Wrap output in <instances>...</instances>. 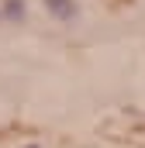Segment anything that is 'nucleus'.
Returning <instances> with one entry per match:
<instances>
[{
    "label": "nucleus",
    "instance_id": "f257e3e1",
    "mask_svg": "<svg viewBox=\"0 0 145 148\" xmlns=\"http://www.w3.org/2000/svg\"><path fill=\"white\" fill-rule=\"evenodd\" d=\"M45 3H48L62 21H72V17H76V3H72V0H45Z\"/></svg>",
    "mask_w": 145,
    "mask_h": 148
},
{
    "label": "nucleus",
    "instance_id": "7ed1b4c3",
    "mask_svg": "<svg viewBox=\"0 0 145 148\" xmlns=\"http://www.w3.org/2000/svg\"><path fill=\"white\" fill-rule=\"evenodd\" d=\"M28 148H35V145H28Z\"/></svg>",
    "mask_w": 145,
    "mask_h": 148
},
{
    "label": "nucleus",
    "instance_id": "f03ea898",
    "mask_svg": "<svg viewBox=\"0 0 145 148\" xmlns=\"http://www.w3.org/2000/svg\"><path fill=\"white\" fill-rule=\"evenodd\" d=\"M7 14H10V17H21V14H24V3H21V0H10V3H7Z\"/></svg>",
    "mask_w": 145,
    "mask_h": 148
}]
</instances>
